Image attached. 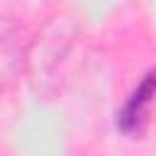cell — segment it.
I'll return each instance as SVG.
<instances>
[{
	"label": "cell",
	"mask_w": 156,
	"mask_h": 156,
	"mask_svg": "<svg viewBox=\"0 0 156 156\" xmlns=\"http://www.w3.org/2000/svg\"><path fill=\"white\" fill-rule=\"evenodd\" d=\"M27 37L17 20L0 17V95L10 90L24 73L27 63Z\"/></svg>",
	"instance_id": "obj_2"
},
{
	"label": "cell",
	"mask_w": 156,
	"mask_h": 156,
	"mask_svg": "<svg viewBox=\"0 0 156 156\" xmlns=\"http://www.w3.org/2000/svg\"><path fill=\"white\" fill-rule=\"evenodd\" d=\"M76 39H78V27L68 17H54L41 27V32L34 39L27 41L24 71L37 93L41 95L56 93L61 71L68 63Z\"/></svg>",
	"instance_id": "obj_1"
},
{
	"label": "cell",
	"mask_w": 156,
	"mask_h": 156,
	"mask_svg": "<svg viewBox=\"0 0 156 156\" xmlns=\"http://www.w3.org/2000/svg\"><path fill=\"white\" fill-rule=\"evenodd\" d=\"M151 95H154V76L146 73L144 80L132 93V98L124 102L119 117H117V127L124 134L141 136L146 132V127H149V112H151Z\"/></svg>",
	"instance_id": "obj_3"
}]
</instances>
